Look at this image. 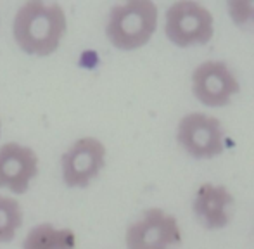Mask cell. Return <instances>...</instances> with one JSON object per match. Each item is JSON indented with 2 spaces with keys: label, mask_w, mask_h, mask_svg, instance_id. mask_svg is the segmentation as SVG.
<instances>
[{
  "label": "cell",
  "mask_w": 254,
  "mask_h": 249,
  "mask_svg": "<svg viewBox=\"0 0 254 249\" xmlns=\"http://www.w3.org/2000/svg\"><path fill=\"white\" fill-rule=\"evenodd\" d=\"M76 232L69 227H56L44 222L30 229L23 241V249H76Z\"/></svg>",
  "instance_id": "cell-10"
},
{
  "label": "cell",
  "mask_w": 254,
  "mask_h": 249,
  "mask_svg": "<svg viewBox=\"0 0 254 249\" xmlns=\"http://www.w3.org/2000/svg\"><path fill=\"white\" fill-rule=\"evenodd\" d=\"M12 38L28 56L49 58L61 47L67 33V16L61 3L30 0L12 17Z\"/></svg>",
  "instance_id": "cell-1"
},
{
  "label": "cell",
  "mask_w": 254,
  "mask_h": 249,
  "mask_svg": "<svg viewBox=\"0 0 254 249\" xmlns=\"http://www.w3.org/2000/svg\"><path fill=\"white\" fill-rule=\"evenodd\" d=\"M159 10L151 0H128L111 7L106 37L118 51H137L151 42L157 30Z\"/></svg>",
  "instance_id": "cell-2"
},
{
  "label": "cell",
  "mask_w": 254,
  "mask_h": 249,
  "mask_svg": "<svg viewBox=\"0 0 254 249\" xmlns=\"http://www.w3.org/2000/svg\"><path fill=\"white\" fill-rule=\"evenodd\" d=\"M40 172V159L35 149L21 142H5L0 145V188L12 195L30 190Z\"/></svg>",
  "instance_id": "cell-8"
},
{
  "label": "cell",
  "mask_w": 254,
  "mask_h": 249,
  "mask_svg": "<svg viewBox=\"0 0 254 249\" xmlns=\"http://www.w3.org/2000/svg\"><path fill=\"white\" fill-rule=\"evenodd\" d=\"M232 204L234 195L227 187L206 182L195 192L192 209L202 227L207 230H220L230 223L228 208Z\"/></svg>",
  "instance_id": "cell-9"
},
{
  "label": "cell",
  "mask_w": 254,
  "mask_h": 249,
  "mask_svg": "<svg viewBox=\"0 0 254 249\" xmlns=\"http://www.w3.org/2000/svg\"><path fill=\"white\" fill-rule=\"evenodd\" d=\"M182 229L173 215L149 208L125 232L127 249H171L180 246Z\"/></svg>",
  "instance_id": "cell-6"
},
{
  "label": "cell",
  "mask_w": 254,
  "mask_h": 249,
  "mask_svg": "<svg viewBox=\"0 0 254 249\" xmlns=\"http://www.w3.org/2000/svg\"><path fill=\"white\" fill-rule=\"evenodd\" d=\"M192 94L207 108H223L241 92L235 73L223 61H204L192 71Z\"/></svg>",
  "instance_id": "cell-7"
},
{
  "label": "cell",
  "mask_w": 254,
  "mask_h": 249,
  "mask_svg": "<svg viewBox=\"0 0 254 249\" xmlns=\"http://www.w3.org/2000/svg\"><path fill=\"white\" fill-rule=\"evenodd\" d=\"M164 33L182 49L206 45L214 37V17L207 7L195 0H180L168 7Z\"/></svg>",
  "instance_id": "cell-3"
},
{
  "label": "cell",
  "mask_w": 254,
  "mask_h": 249,
  "mask_svg": "<svg viewBox=\"0 0 254 249\" xmlns=\"http://www.w3.org/2000/svg\"><path fill=\"white\" fill-rule=\"evenodd\" d=\"M24 211L14 195L0 194V244H9L23 227Z\"/></svg>",
  "instance_id": "cell-11"
},
{
  "label": "cell",
  "mask_w": 254,
  "mask_h": 249,
  "mask_svg": "<svg viewBox=\"0 0 254 249\" xmlns=\"http://www.w3.org/2000/svg\"><path fill=\"white\" fill-rule=\"evenodd\" d=\"M107 149L97 137H80L61 154V179L67 188H87L106 168Z\"/></svg>",
  "instance_id": "cell-4"
},
{
  "label": "cell",
  "mask_w": 254,
  "mask_h": 249,
  "mask_svg": "<svg viewBox=\"0 0 254 249\" xmlns=\"http://www.w3.org/2000/svg\"><path fill=\"white\" fill-rule=\"evenodd\" d=\"M177 142L190 158L213 159L223 154L225 131L218 118L194 111L178 122Z\"/></svg>",
  "instance_id": "cell-5"
},
{
  "label": "cell",
  "mask_w": 254,
  "mask_h": 249,
  "mask_svg": "<svg viewBox=\"0 0 254 249\" xmlns=\"http://www.w3.org/2000/svg\"><path fill=\"white\" fill-rule=\"evenodd\" d=\"M0 137H2V122H0Z\"/></svg>",
  "instance_id": "cell-13"
},
{
  "label": "cell",
  "mask_w": 254,
  "mask_h": 249,
  "mask_svg": "<svg viewBox=\"0 0 254 249\" xmlns=\"http://www.w3.org/2000/svg\"><path fill=\"white\" fill-rule=\"evenodd\" d=\"M227 10L235 26L242 31L254 33V0H230Z\"/></svg>",
  "instance_id": "cell-12"
}]
</instances>
